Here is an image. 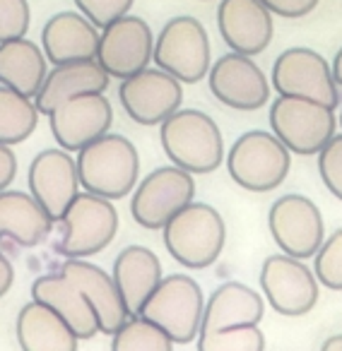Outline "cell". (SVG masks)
Instances as JSON below:
<instances>
[{
	"instance_id": "1",
	"label": "cell",
	"mask_w": 342,
	"mask_h": 351,
	"mask_svg": "<svg viewBox=\"0 0 342 351\" xmlns=\"http://www.w3.org/2000/svg\"><path fill=\"white\" fill-rule=\"evenodd\" d=\"M80 186L94 195L121 200L133 191L140 171L137 149L123 135L104 132L94 142L78 152Z\"/></svg>"
},
{
	"instance_id": "2",
	"label": "cell",
	"mask_w": 342,
	"mask_h": 351,
	"mask_svg": "<svg viewBox=\"0 0 342 351\" xmlns=\"http://www.w3.org/2000/svg\"><path fill=\"white\" fill-rule=\"evenodd\" d=\"M159 140L171 164L191 173H210L225 161V142L217 123L196 108H179L161 121Z\"/></svg>"
},
{
	"instance_id": "3",
	"label": "cell",
	"mask_w": 342,
	"mask_h": 351,
	"mask_svg": "<svg viewBox=\"0 0 342 351\" xmlns=\"http://www.w3.org/2000/svg\"><path fill=\"white\" fill-rule=\"evenodd\" d=\"M164 245L179 265L205 269L222 255L227 241L225 219L215 207L191 202L164 224Z\"/></svg>"
},
{
	"instance_id": "4",
	"label": "cell",
	"mask_w": 342,
	"mask_h": 351,
	"mask_svg": "<svg viewBox=\"0 0 342 351\" xmlns=\"http://www.w3.org/2000/svg\"><path fill=\"white\" fill-rule=\"evenodd\" d=\"M289 166V149L275 132L265 130L244 132L231 145L227 156V171L231 181L251 193L275 191L287 178Z\"/></svg>"
},
{
	"instance_id": "5",
	"label": "cell",
	"mask_w": 342,
	"mask_h": 351,
	"mask_svg": "<svg viewBox=\"0 0 342 351\" xmlns=\"http://www.w3.org/2000/svg\"><path fill=\"white\" fill-rule=\"evenodd\" d=\"M203 308L205 298L196 279L188 274H169L161 277L137 315L159 325L174 344H188L201 332Z\"/></svg>"
},
{
	"instance_id": "6",
	"label": "cell",
	"mask_w": 342,
	"mask_h": 351,
	"mask_svg": "<svg viewBox=\"0 0 342 351\" xmlns=\"http://www.w3.org/2000/svg\"><path fill=\"white\" fill-rule=\"evenodd\" d=\"M118 231V212L109 197L82 193L60 217L56 250L65 258H89L106 248Z\"/></svg>"
},
{
	"instance_id": "7",
	"label": "cell",
	"mask_w": 342,
	"mask_h": 351,
	"mask_svg": "<svg viewBox=\"0 0 342 351\" xmlns=\"http://www.w3.org/2000/svg\"><path fill=\"white\" fill-rule=\"evenodd\" d=\"M210 39L196 17H174L155 39L157 68L174 75L179 82L196 84L210 73Z\"/></svg>"
},
{
	"instance_id": "8",
	"label": "cell",
	"mask_w": 342,
	"mask_h": 351,
	"mask_svg": "<svg viewBox=\"0 0 342 351\" xmlns=\"http://www.w3.org/2000/svg\"><path fill=\"white\" fill-rule=\"evenodd\" d=\"M270 128L289 152L311 156L335 135V116L321 101L280 94L270 106Z\"/></svg>"
},
{
	"instance_id": "9",
	"label": "cell",
	"mask_w": 342,
	"mask_h": 351,
	"mask_svg": "<svg viewBox=\"0 0 342 351\" xmlns=\"http://www.w3.org/2000/svg\"><path fill=\"white\" fill-rule=\"evenodd\" d=\"M196 181L181 166H159L135 188L130 215L142 229H164L171 217L193 202Z\"/></svg>"
},
{
	"instance_id": "10",
	"label": "cell",
	"mask_w": 342,
	"mask_h": 351,
	"mask_svg": "<svg viewBox=\"0 0 342 351\" xmlns=\"http://www.w3.org/2000/svg\"><path fill=\"white\" fill-rule=\"evenodd\" d=\"M273 87L284 97H304L335 108L340 104V89L332 77V68L313 49H287L273 65Z\"/></svg>"
},
{
	"instance_id": "11",
	"label": "cell",
	"mask_w": 342,
	"mask_h": 351,
	"mask_svg": "<svg viewBox=\"0 0 342 351\" xmlns=\"http://www.w3.org/2000/svg\"><path fill=\"white\" fill-rule=\"evenodd\" d=\"M155 56V36L145 20L123 15L104 27L99 34L97 63L109 77L126 80L140 70L150 68Z\"/></svg>"
},
{
	"instance_id": "12",
	"label": "cell",
	"mask_w": 342,
	"mask_h": 351,
	"mask_svg": "<svg viewBox=\"0 0 342 351\" xmlns=\"http://www.w3.org/2000/svg\"><path fill=\"white\" fill-rule=\"evenodd\" d=\"M260 289L280 315H306L318 301V279L299 258L270 255L260 267Z\"/></svg>"
},
{
	"instance_id": "13",
	"label": "cell",
	"mask_w": 342,
	"mask_h": 351,
	"mask_svg": "<svg viewBox=\"0 0 342 351\" xmlns=\"http://www.w3.org/2000/svg\"><path fill=\"white\" fill-rule=\"evenodd\" d=\"M268 226L280 250L299 260L316 255L326 239L321 210L304 195H284L275 200L268 215Z\"/></svg>"
},
{
	"instance_id": "14",
	"label": "cell",
	"mask_w": 342,
	"mask_h": 351,
	"mask_svg": "<svg viewBox=\"0 0 342 351\" xmlns=\"http://www.w3.org/2000/svg\"><path fill=\"white\" fill-rule=\"evenodd\" d=\"M118 99L135 123L161 125V121H166L171 113L181 108L183 89L174 75L164 73L161 68H145L121 80Z\"/></svg>"
},
{
	"instance_id": "15",
	"label": "cell",
	"mask_w": 342,
	"mask_h": 351,
	"mask_svg": "<svg viewBox=\"0 0 342 351\" xmlns=\"http://www.w3.org/2000/svg\"><path fill=\"white\" fill-rule=\"evenodd\" d=\"M113 121V108L104 92H84L65 99L49 113L51 132L56 142L68 152H80L109 132Z\"/></svg>"
},
{
	"instance_id": "16",
	"label": "cell",
	"mask_w": 342,
	"mask_h": 351,
	"mask_svg": "<svg viewBox=\"0 0 342 351\" xmlns=\"http://www.w3.org/2000/svg\"><path fill=\"white\" fill-rule=\"evenodd\" d=\"M210 92L217 101L236 111L263 108L270 99L265 73L246 53H227L210 68Z\"/></svg>"
},
{
	"instance_id": "17",
	"label": "cell",
	"mask_w": 342,
	"mask_h": 351,
	"mask_svg": "<svg viewBox=\"0 0 342 351\" xmlns=\"http://www.w3.org/2000/svg\"><path fill=\"white\" fill-rule=\"evenodd\" d=\"M30 191L54 221H60L80 193L78 164L68 149H44L30 166Z\"/></svg>"
},
{
	"instance_id": "18",
	"label": "cell",
	"mask_w": 342,
	"mask_h": 351,
	"mask_svg": "<svg viewBox=\"0 0 342 351\" xmlns=\"http://www.w3.org/2000/svg\"><path fill=\"white\" fill-rule=\"evenodd\" d=\"M217 25L222 39L236 53H263L273 41V12L260 0H222Z\"/></svg>"
},
{
	"instance_id": "19",
	"label": "cell",
	"mask_w": 342,
	"mask_h": 351,
	"mask_svg": "<svg viewBox=\"0 0 342 351\" xmlns=\"http://www.w3.org/2000/svg\"><path fill=\"white\" fill-rule=\"evenodd\" d=\"M60 274H65L70 282L78 284L80 291L92 303L102 335H113L130 317L113 277L104 272L102 267L87 263L84 258H68L60 267Z\"/></svg>"
},
{
	"instance_id": "20",
	"label": "cell",
	"mask_w": 342,
	"mask_h": 351,
	"mask_svg": "<svg viewBox=\"0 0 342 351\" xmlns=\"http://www.w3.org/2000/svg\"><path fill=\"white\" fill-rule=\"evenodd\" d=\"M41 46L49 63L54 65L97 58L99 32L82 12H58L46 22Z\"/></svg>"
},
{
	"instance_id": "21",
	"label": "cell",
	"mask_w": 342,
	"mask_h": 351,
	"mask_svg": "<svg viewBox=\"0 0 342 351\" xmlns=\"http://www.w3.org/2000/svg\"><path fill=\"white\" fill-rule=\"evenodd\" d=\"M56 221L36 202L20 191H0V243L10 241L20 248H34L51 236Z\"/></svg>"
},
{
	"instance_id": "22",
	"label": "cell",
	"mask_w": 342,
	"mask_h": 351,
	"mask_svg": "<svg viewBox=\"0 0 342 351\" xmlns=\"http://www.w3.org/2000/svg\"><path fill=\"white\" fill-rule=\"evenodd\" d=\"M109 80L111 77L97 63V58L54 65V70L46 73V80L36 92L34 104L41 116H49L58 104H63L70 97H78L84 92H106Z\"/></svg>"
},
{
	"instance_id": "23",
	"label": "cell",
	"mask_w": 342,
	"mask_h": 351,
	"mask_svg": "<svg viewBox=\"0 0 342 351\" xmlns=\"http://www.w3.org/2000/svg\"><path fill=\"white\" fill-rule=\"evenodd\" d=\"M32 298L51 306L70 330L78 335V339H92L99 332V320L92 303L87 301L78 284L70 282L65 274H44L32 284Z\"/></svg>"
},
{
	"instance_id": "24",
	"label": "cell",
	"mask_w": 342,
	"mask_h": 351,
	"mask_svg": "<svg viewBox=\"0 0 342 351\" xmlns=\"http://www.w3.org/2000/svg\"><path fill=\"white\" fill-rule=\"evenodd\" d=\"M265 303L251 287L241 282H227L210 296L203 308V320L198 337L212 335L231 325H258Z\"/></svg>"
},
{
	"instance_id": "25",
	"label": "cell",
	"mask_w": 342,
	"mask_h": 351,
	"mask_svg": "<svg viewBox=\"0 0 342 351\" xmlns=\"http://www.w3.org/2000/svg\"><path fill=\"white\" fill-rule=\"evenodd\" d=\"M111 277L121 291L128 313L137 315L150 293L161 282V263L145 245H128L118 253Z\"/></svg>"
},
{
	"instance_id": "26",
	"label": "cell",
	"mask_w": 342,
	"mask_h": 351,
	"mask_svg": "<svg viewBox=\"0 0 342 351\" xmlns=\"http://www.w3.org/2000/svg\"><path fill=\"white\" fill-rule=\"evenodd\" d=\"M17 341L25 351H75L80 339L54 308L32 298L17 315Z\"/></svg>"
},
{
	"instance_id": "27",
	"label": "cell",
	"mask_w": 342,
	"mask_h": 351,
	"mask_svg": "<svg viewBox=\"0 0 342 351\" xmlns=\"http://www.w3.org/2000/svg\"><path fill=\"white\" fill-rule=\"evenodd\" d=\"M46 53L34 44L25 39L0 41V84L34 99L46 80Z\"/></svg>"
},
{
	"instance_id": "28",
	"label": "cell",
	"mask_w": 342,
	"mask_h": 351,
	"mask_svg": "<svg viewBox=\"0 0 342 351\" xmlns=\"http://www.w3.org/2000/svg\"><path fill=\"white\" fill-rule=\"evenodd\" d=\"M39 108L30 97L0 84V145H20L39 123Z\"/></svg>"
},
{
	"instance_id": "29",
	"label": "cell",
	"mask_w": 342,
	"mask_h": 351,
	"mask_svg": "<svg viewBox=\"0 0 342 351\" xmlns=\"http://www.w3.org/2000/svg\"><path fill=\"white\" fill-rule=\"evenodd\" d=\"M111 349L113 351H171L174 339L142 315H133L113 332Z\"/></svg>"
},
{
	"instance_id": "30",
	"label": "cell",
	"mask_w": 342,
	"mask_h": 351,
	"mask_svg": "<svg viewBox=\"0 0 342 351\" xmlns=\"http://www.w3.org/2000/svg\"><path fill=\"white\" fill-rule=\"evenodd\" d=\"M201 351H263L265 337L258 325H231L212 335L198 337Z\"/></svg>"
},
{
	"instance_id": "31",
	"label": "cell",
	"mask_w": 342,
	"mask_h": 351,
	"mask_svg": "<svg viewBox=\"0 0 342 351\" xmlns=\"http://www.w3.org/2000/svg\"><path fill=\"white\" fill-rule=\"evenodd\" d=\"M313 274L326 289L342 291V229L323 239L321 248L316 250Z\"/></svg>"
},
{
	"instance_id": "32",
	"label": "cell",
	"mask_w": 342,
	"mask_h": 351,
	"mask_svg": "<svg viewBox=\"0 0 342 351\" xmlns=\"http://www.w3.org/2000/svg\"><path fill=\"white\" fill-rule=\"evenodd\" d=\"M318 173L328 191L342 200V135H332L318 152Z\"/></svg>"
},
{
	"instance_id": "33",
	"label": "cell",
	"mask_w": 342,
	"mask_h": 351,
	"mask_svg": "<svg viewBox=\"0 0 342 351\" xmlns=\"http://www.w3.org/2000/svg\"><path fill=\"white\" fill-rule=\"evenodd\" d=\"M30 3L27 0H0V41L20 39L30 29Z\"/></svg>"
},
{
	"instance_id": "34",
	"label": "cell",
	"mask_w": 342,
	"mask_h": 351,
	"mask_svg": "<svg viewBox=\"0 0 342 351\" xmlns=\"http://www.w3.org/2000/svg\"><path fill=\"white\" fill-rule=\"evenodd\" d=\"M133 3H135V0H75L78 10L82 12L94 27H99V29L111 25L118 17L128 15Z\"/></svg>"
},
{
	"instance_id": "35",
	"label": "cell",
	"mask_w": 342,
	"mask_h": 351,
	"mask_svg": "<svg viewBox=\"0 0 342 351\" xmlns=\"http://www.w3.org/2000/svg\"><path fill=\"white\" fill-rule=\"evenodd\" d=\"M273 15L287 17V20H297L304 17L318 5V0H260Z\"/></svg>"
},
{
	"instance_id": "36",
	"label": "cell",
	"mask_w": 342,
	"mask_h": 351,
	"mask_svg": "<svg viewBox=\"0 0 342 351\" xmlns=\"http://www.w3.org/2000/svg\"><path fill=\"white\" fill-rule=\"evenodd\" d=\"M17 176V159L8 145H0V191H5Z\"/></svg>"
},
{
	"instance_id": "37",
	"label": "cell",
	"mask_w": 342,
	"mask_h": 351,
	"mask_svg": "<svg viewBox=\"0 0 342 351\" xmlns=\"http://www.w3.org/2000/svg\"><path fill=\"white\" fill-rule=\"evenodd\" d=\"M12 282H15V267H12V263L8 260V255L0 250V298L10 291Z\"/></svg>"
},
{
	"instance_id": "38",
	"label": "cell",
	"mask_w": 342,
	"mask_h": 351,
	"mask_svg": "<svg viewBox=\"0 0 342 351\" xmlns=\"http://www.w3.org/2000/svg\"><path fill=\"white\" fill-rule=\"evenodd\" d=\"M332 77H335L337 87H342V49L335 53V58H332Z\"/></svg>"
},
{
	"instance_id": "39",
	"label": "cell",
	"mask_w": 342,
	"mask_h": 351,
	"mask_svg": "<svg viewBox=\"0 0 342 351\" xmlns=\"http://www.w3.org/2000/svg\"><path fill=\"white\" fill-rule=\"evenodd\" d=\"M323 351H342V335H335L323 341Z\"/></svg>"
},
{
	"instance_id": "40",
	"label": "cell",
	"mask_w": 342,
	"mask_h": 351,
	"mask_svg": "<svg viewBox=\"0 0 342 351\" xmlns=\"http://www.w3.org/2000/svg\"><path fill=\"white\" fill-rule=\"evenodd\" d=\"M340 125H342V111H340Z\"/></svg>"
}]
</instances>
